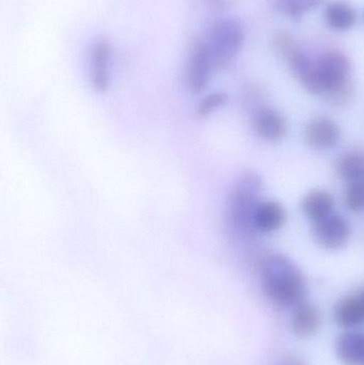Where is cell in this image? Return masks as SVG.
Returning a JSON list of instances; mask_svg holds the SVG:
<instances>
[{"instance_id":"obj_12","label":"cell","mask_w":364,"mask_h":365,"mask_svg":"<svg viewBox=\"0 0 364 365\" xmlns=\"http://www.w3.org/2000/svg\"><path fill=\"white\" fill-rule=\"evenodd\" d=\"M336 323L344 329H353L364 324L363 296H348L337 302L333 311Z\"/></svg>"},{"instance_id":"obj_2","label":"cell","mask_w":364,"mask_h":365,"mask_svg":"<svg viewBox=\"0 0 364 365\" xmlns=\"http://www.w3.org/2000/svg\"><path fill=\"white\" fill-rule=\"evenodd\" d=\"M262 181L254 173L241 175L231 189L226 210V222L230 231L243 235L252 229V217L260 202Z\"/></svg>"},{"instance_id":"obj_11","label":"cell","mask_w":364,"mask_h":365,"mask_svg":"<svg viewBox=\"0 0 364 365\" xmlns=\"http://www.w3.org/2000/svg\"><path fill=\"white\" fill-rule=\"evenodd\" d=\"M286 221L284 208L277 202H260L252 217V227L261 233L277 231Z\"/></svg>"},{"instance_id":"obj_3","label":"cell","mask_w":364,"mask_h":365,"mask_svg":"<svg viewBox=\"0 0 364 365\" xmlns=\"http://www.w3.org/2000/svg\"><path fill=\"white\" fill-rule=\"evenodd\" d=\"M323 94L333 104L345 105L353 98L350 60L339 51L323 53L316 62Z\"/></svg>"},{"instance_id":"obj_22","label":"cell","mask_w":364,"mask_h":365,"mask_svg":"<svg viewBox=\"0 0 364 365\" xmlns=\"http://www.w3.org/2000/svg\"><path fill=\"white\" fill-rule=\"evenodd\" d=\"M282 365H303V364L298 359H288L286 360Z\"/></svg>"},{"instance_id":"obj_8","label":"cell","mask_w":364,"mask_h":365,"mask_svg":"<svg viewBox=\"0 0 364 365\" xmlns=\"http://www.w3.org/2000/svg\"><path fill=\"white\" fill-rule=\"evenodd\" d=\"M113 47L107 41H98L90 51L89 75L92 88L105 93L110 87V62Z\"/></svg>"},{"instance_id":"obj_14","label":"cell","mask_w":364,"mask_h":365,"mask_svg":"<svg viewBox=\"0 0 364 365\" xmlns=\"http://www.w3.org/2000/svg\"><path fill=\"white\" fill-rule=\"evenodd\" d=\"M254 130L265 140H281L286 134V120L277 110L263 109L254 119Z\"/></svg>"},{"instance_id":"obj_1","label":"cell","mask_w":364,"mask_h":365,"mask_svg":"<svg viewBox=\"0 0 364 365\" xmlns=\"http://www.w3.org/2000/svg\"><path fill=\"white\" fill-rule=\"evenodd\" d=\"M263 289L274 304L280 307H295L307 296V281L303 272L282 255H271L261 264Z\"/></svg>"},{"instance_id":"obj_5","label":"cell","mask_w":364,"mask_h":365,"mask_svg":"<svg viewBox=\"0 0 364 365\" xmlns=\"http://www.w3.org/2000/svg\"><path fill=\"white\" fill-rule=\"evenodd\" d=\"M274 46L277 53L286 60L293 74L301 81L306 90L316 96L323 93L316 62L311 61L303 53L301 45L290 32L286 30L276 32Z\"/></svg>"},{"instance_id":"obj_21","label":"cell","mask_w":364,"mask_h":365,"mask_svg":"<svg viewBox=\"0 0 364 365\" xmlns=\"http://www.w3.org/2000/svg\"><path fill=\"white\" fill-rule=\"evenodd\" d=\"M204 2L214 10H224L230 4V0H204Z\"/></svg>"},{"instance_id":"obj_18","label":"cell","mask_w":364,"mask_h":365,"mask_svg":"<svg viewBox=\"0 0 364 365\" xmlns=\"http://www.w3.org/2000/svg\"><path fill=\"white\" fill-rule=\"evenodd\" d=\"M273 1L278 12L297 21L306 13L320 6L323 0H273Z\"/></svg>"},{"instance_id":"obj_19","label":"cell","mask_w":364,"mask_h":365,"mask_svg":"<svg viewBox=\"0 0 364 365\" xmlns=\"http://www.w3.org/2000/svg\"><path fill=\"white\" fill-rule=\"evenodd\" d=\"M228 94L224 92H214L201 100L197 107L196 115L199 119H207L218 109L222 108L228 103Z\"/></svg>"},{"instance_id":"obj_6","label":"cell","mask_w":364,"mask_h":365,"mask_svg":"<svg viewBox=\"0 0 364 365\" xmlns=\"http://www.w3.org/2000/svg\"><path fill=\"white\" fill-rule=\"evenodd\" d=\"M215 70L209 47L204 41L197 40L192 44L185 71V83L192 96L202 93L211 81Z\"/></svg>"},{"instance_id":"obj_10","label":"cell","mask_w":364,"mask_h":365,"mask_svg":"<svg viewBox=\"0 0 364 365\" xmlns=\"http://www.w3.org/2000/svg\"><path fill=\"white\" fill-rule=\"evenodd\" d=\"M293 332L299 338H310L318 334L322 326V315L314 304L301 302L295 307L292 315Z\"/></svg>"},{"instance_id":"obj_7","label":"cell","mask_w":364,"mask_h":365,"mask_svg":"<svg viewBox=\"0 0 364 365\" xmlns=\"http://www.w3.org/2000/svg\"><path fill=\"white\" fill-rule=\"evenodd\" d=\"M312 236L322 248L338 250L343 248L350 240V225L343 217L333 214L314 222Z\"/></svg>"},{"instance_id":"obj_15","label":"cell","mask_w":364,"mask_h":365,"mask_svg":"<svg viewBox=\"0 0 364 365\" xmlns=\"http://www.w3.org/2000/svg\"><path fill=\"white\" fill-rule=\"evenodd\" d=\"M325 21L331 29L346 31L356 24L357 12L350 2L335 0L329 2L325 9Z\"/></svg>"},{"instance_id":"obj_4","label":"cell","mask_w":364,"mask_h":365,"mask_svg":"<svg viewBox=\"0 0 364 365\" xmlns=\"http://www.w3.org/2000/svg\"><path fill=\"white\" fill-rule=\"evenodd\" d=\"M245 38V27L239 19H220L211 26L205 43L215 70H224L234 61L243 48Z\"/></svg>"},{"instance_id":"obj_20","label":"cell","mask_w":364,"mask_h":365,"mask_svg":"<svg viewBox=\"0 0 364 365\" xmlns=\"http://www.w3.org/2000/svg\"><path fill=\"white\" fill-rule=\"evenodd\" d=\"M344 200L348 210L355 212H364V182L348 185Z\"/></svg>"},{"instance_id":"obj_17","label":"cell","mask_w":364,"mask_h":365,"mask_svg":"<svg viewBox=\"0 0 364 365\" xmlns=\"http://www.w3.org/2000/svg\"><path fill=\"white\" fill-rule=\"evenodd\" d=\"M338 177L348 184L364 182V152L352 151L344 154L336 164Z\"/></svg>"},{"instance_id":"obj_23","label":"cell","mask_w":364,"mask_h":365,"mask_svg":"<svg viewBox=\"0 0 364 365\" xmlns=\"http://www.w3.org/2000/svg\"><path fill=\"white\" fill-rule=\"evenodd\" d=\"M361 296H363V299H364V291H363V294H361Z\"/></svg>"},{"instance_id":"obj_16","label":"cell","mask_w":364,"mask_h":365,"mask_svg":"<svg viewBox=\"0 0 364 365\" xmlns=\"http://www.w3.org/2000/svg\"><path fill=\"white\" fill-rule=\"evenodd\" d=\"M335 200L331 193L325 190H313L303 197L301 208L306 216L313 221L322 220L333 215Z\"/></svg>"},{"instance_id":"obj_13","label":"cell","mask_w":364,"mask_h":365,"mask_svg":"<svg viewBox=\"0 0 364 365\" xmlns=\"http://www.w3.org/2000/svg\"><path fill=\"white\" fill-rule=\"evenodd\" d=\"M336 353L344 365H364V334L348 331L340 334Z\"/></svg>"},{"instance_id":"obj_9","label":"cell","mask_w":364,"mask_h":365,"mask_svg":"<svg viewBox=\"0 0 364 365\" xmlns=\"http://www.w3.org/2000/svg\"><path fill=\"white\" fill-rule=\"evenodd\" d=\"M306 143L316 150H331L339 143L341 132L339 126L328 118H316L305 128Z\"/></svg>"}]
</instances>
